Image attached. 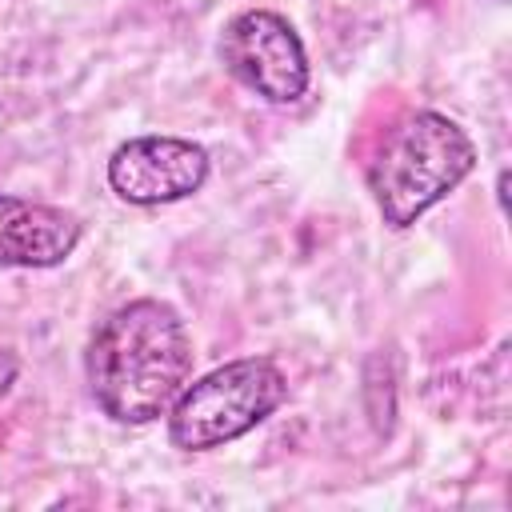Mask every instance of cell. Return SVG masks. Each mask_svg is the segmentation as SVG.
<instances>
[{
    "label": "cell",
    "mask_w": 512,
    "mask_h": 512,
    "mask_svg": "<svg viewBox=\"0 0 512 512\" xmlns=\"http://www.w3.org/2000/svg\"><path fill=\"white\" fill-rule=\"evenodd\" d=\"M288 400V380L268 356L228 360L180 388L168 408V440L184 452L224 448L260 428Z\"/></svg>",
    "instance_id": "3957f363"
},
{
    "label": "cell",
    "mask_w": 512,
    "mask_h": 512,
    "mask_svg": "<svg viewBox=\"0 0 512 512\" xmlns=\"http://www.w3.org/2000/svg\"><path fill=\"white\" fill-rule=\"evenodd\" d=\"M16 376H20V360H16V352H8V348H0V400L12 392V384H16Z\"/></svg>",
    "instance_id": "52a82bcc"
},
{
    "label": "cell",
    "mask_w": 512,
    "mask_h": 512,
    "mask_svg": "<svg viewBox=\"0 0 512 512\" xmlns=\"http://www.w3.org/2000/svg\"><path fill=\"white\" fill-rule=\"evenodd\" d=\"M208 172H212L208 148L168 132L128 136L108 156V188L136 208L188 200L208 184Z\"/></svg>",
    "instance_id": "5b68a950"
},
{
    "label": "cell",
    "mask_w": 512,
    "mask_h": 512,
    "mask_svg": "<svg viewBox=\"0 0 512 512\" xmlns=\"http://www.w3.org/2000/svg\"><path fill=\"white\" fill-rule=\"evenodd\" d=\"M476 168L472 136L436 108L404 112L376 140L364 184L380 220L396 232L412 228L428 208L452 196Z\"/></svg>",
    "instance_id": "7a4b0ae2"
},
{
    "label": "cell",
    "mask_w": 512,
    "mask_h": 512,
    "mask_svg": "<svg viewBox=\"0 0 512 512\" xmlns=\"http://www.w3.org/2000/svg\"><path fill=\"white\" fill-rule=\"evenodd\" d=\"M84 236L76 212L0 192V268H56Z\"/></svg>",
    "instance_id": "8992f818"
},
{
    "label": "cell",
    "mask_w": 512,
    "mask_h": 512,
    "mask_svg": "<svg viewBox=\"0 0 512 512\" xmlns=\"http://www.w3.org/2000/svg\"><path fill=\"white\" fill-rule=\"evenodd\" d=\"M216 52L224 72L264 104H296L312 84L308 48L296 24L272 8L236 12L220 32Z\"/></svg>",
    "instance_id": "277c9868"
},
{
    "label": "cell",
    "mask_w": 512,
    "mask_h": 512,
    "mask_svg": "<svg viewBox=\"0 0 512 512\" xmlns=\"http://www.w3.org/2000/svg\"><path fill=\"white\" fill-rule=\"evenodd\" d=\"M192 336L184 316L156 296L112 308L88 336L84 376L96 408L116 424H152L168 416L192 380Z\"/></svg>",
    "instance_id": "6da1fadb"
}]
</instances>
